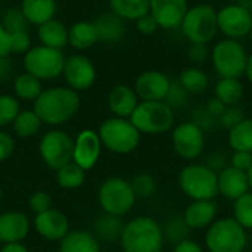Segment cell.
I'll list each match as a JSON object with an SVG mask.
<instances>
[{"mask_svg":"<svg viewBox=\"0 0 252 252\" xmlns=\"http://www.w3.org/2000/svg\"><path fill=\"white\" fill-rule=\"evenodd\" d=\"M248 37H250V40H251V43H252V27H251V31H250V35H248Z\"/></svg>","mask_w":252,"mask_h":252,"instance_id":"cell-60","label":"cell"},{"mask_svg":"<svg viewBox=\"0 0 252 252\" xmlns=\"http://www.w3.org/2000/svg\"><path fill=\"white\" fill-rule=\"evenodd\" d=\"M245 118V114H244V109L239 106V105H235V106H227L226 111L220 115L219 118V124L226 128V130H230L232 127H235L238 123H241L242 120Z\"/></svg>","mask_w":252,"mask_h":252,"instance_id":"cell-42","label":"cell"},{"mask_svg":"<svg viewBox=\"0 0 252 252\" xmlns=\"http://www.w3.org/2000/svg\"><path fill=\"white\" fill-rule=\"evenodd\" d=\"M12 38V53H27L31 49V37L28 31H19L10 34Z\"/></svg>","mask_w":252,"mask_h":252,"instance_id":"cell-45","label":"cell"},{"mask_svg":"<svg viewBox=\"0 0 252 252\" xmlns=\"http://www.w3.org/2000/svg\"><path fill=\"white\" fill-rule=\"evenodd\" d=\"M66 86L72 90L84 92L89 90L96 81V68L93 62L84 55H72L65 59L62 72Z\"/></svg>","mask_w":252,"mask_h":252,"instance_id":"cell-14","label":"cell"},{"mask_svg":"<svg viewBox=\"0 0 252 252\" xmlns=\"http://www.w3.org/2000/svg\"><path fill=\"white\" fill-rule=\"evenodd\" d=\"M171 80L161 71L149 69L142 72L134 83V92L142 102L165 100Z\"/></svg>","mask_w":252,"mask_h":252,"instance_id":"cell-16","label":"cell"},{"mask_svg":"<svg viewBox=\"0 0 252 252\" xmlns=\"http://www.w3.org/2000/svg\"><path fill=\"white\" fill-rule=\"evenodd\" d=\"M136 22V28H137V31L140 32V34H143V35H152V34H155L157 31H158V24H157V21H155V18L151 15V13H146V15H143L142 18H139L137 21H134Z\"/></svg>","mask_w":252,"mask_h":252,"instance_id":"cell-46","label":"cell"},{"mask_svg":"<svg viewBox=\"0 0 252 252\" xmlns=\"http://www.w3.org/2000/svg\"><path fill=\"white\" fill-rule=\"evenodd\" d=\"M93 24H94L96 32H97V38L100 41H105V43H118L126 35L124 21L121 18H118L117 15H114L112 12L99 15L93 21Z\"/></svg>","mask_w":252,"mask_h":252,"instance_id":"cell-23","label":"cell"},{"mask_svg":"<svg viewBox=\"0 0 252 252\" xmlns=\"http://www.w3.org/2000/svg\"><path fill=\"white\" fill-rule=\"evenodd\" d=\"M86 182V171L75 162H68L56 171V183L62 189H78Z\"/></svg>","mask_w":252,"mask_h":252,"instance_id":"cell-35","label":"cell"},{"mask_svg":"<svg viewBox=\"0 0 252 252\" xmlns=\"http://www.w3.org/2000/svg\"><path fill=\"white\" fill-rule=\"evenodd\" d=\"M120 245L123 252H162V226L149 216H139L124 224Z\"/></svg>","mask_w":252,"mask_h":252,"instance_id":"cell-2","label":"cell"},{"mask_svg":"<svg viewBox=\"0 0 252 252\" xmlns=\"http://www.w3.org/2000/svg\"><path fill=\"white\" fill-rule=\"evenodd\" d=\"M1 199H3V190H1V186H0V204H1Z\"/></svg>","mask_w":252,"mask_h":252,"instance_id":"cell-59","label":"cell"},{"mask_svg":"<svg viewBox=\"0 0 252 252\" xmlns=\"http://www.w3.org/2000/svg\"><path fill=\"white\" fill-rule=\"evenodd\" d=\"M41 126H43L41 120L37 117V114L32 109L19 111V114L16 115V118L12 123L15 134L22 139H30V137L35 136L40 131Z\"/></svg>","mask_w":252,"mask_h":252,"instance_id":"cell-33","label":"cell"},{"mask_svg":"<svg viewBox=\"0 0 252 252\" xmlns=\"http://www.w3.org/2000/svg\"><path fill=\"white\" fill-rule=\"evenodd\" d=\"M1 24L9 34L19 32V31H28V25H30V22L27 21L21 7L19 9L18 7L7 9L1 18Z\"/></svg>","mask_w":252,"mask_h":252,"instance_id":"cell-38","label":"cell"},{"mask_svg":"<svg viewBox=\"0 0 252 252\" xmlns=\"http://www.w3.org/2000/svg\"><path fill=\"white\" fill-rule=\"evenodd\" d=\"M130 183L137 198H151L157 192V180L148 173L136 174L130 180Z\"/></svg>","mask_w":252,"mask_h":252,"instance_id":"cell-40","label":"cell"},{"mask_svg":"<svg viewBox=\"0 0 252 252\" xmlns=\"http://www.w3.org/2000/svg\"><path fill=\"white\" fill-rule=\"evenodd\" d=\"M58 4L56 0H22L21 10L27 21L34 25H41L53 19Z\"/></svg>","mask_w":252,"mask_h":252,"instance_id":"cell-25","label":"cell"},{"mask_svg":"<svg viewBox=\"0 0 252 252\" xmlns=\"http://www.w3.org/2000/svg\"><path fill=\"white\" fill-rule=\"evenodd\" d=\"M232 217L247 230L252 232V192H247L236 201H233Z\"/></svg>","mask_w":252,"mask_h":252,"instance_id":"cell-37","label":"cell"},{"mask_svg":"<svg viewBox=\"0 0 252 252\" xmlns=\"http://www.w3.org/2000/svg\"><path fill=\"white\" fill-rule=\"evenodd\" d=\"M227 145L233 152L252 154V118H244L235 127L227 130Z\"/></svg>","mask_w":252,"mask_h":252,"instance_id":"cell-28","label":"cell"},{"mask_svg":"<svg viewBox=\"0 0 252 252\" xmlns=\"http://www.w3.org/2000/svg\"><path fill=\"white\" fill-rule=\"evenodd\" d=\"M124 224L126 223L121 220V217H117V216H111V214L103 213L96 220L94 230H96L97 236L100 239H103L105 242H117L121 238Z\"/></svg>","mask_w":252,"mask_h":252,"instance_id":"cell-32","label":"cell"},{"mask_svg":"<svg viewBox=\"0 0 252 252\" xmlns=\"http://www.w3.org/2000/svg\"><path fill=\"white\" fill-rule=\"evenodd\" d=\"M245 75H247L248 81H250V83L252 84V55H250V58H248V65H247Z\"/></svg>","mask_w":252,"mask_h":252,"instance_id":"cell-56","label":"cell"},{"mask_svg":"<svg viewBox=\"0 0 252 252\" xmlns=\"http://www.w3.org/2000/svg\"><path fill=\"white\" fill-rule=\"evenodd\" d=\"M250 233L233 219H217L204 235L207 252H245Z\"/></svg>","mask_w":252,"mask_h":252,"instance_id":"cell-4","label":"cell"},{"mask_svg":"<svg viewBox=\"0 0 252 252\" xmlns=\"http://www.w3.org/2000/svg\"><path fill=\"white\" fill-rule=\"evenodd\" d=\"M151 0H109V7L114 15L123 21H137L149 13Z\"/></svg>","mask_w":252,"mask_h":252,"instance_id":"cell-29","label":"cell"},{"mask_svg":"<svg viewBox=\"0 0 252 252\" xmlns=\"http://www.w3.org/2000/svg\"><path fill=\"white\" fill-rule=\"evenodd\" d=\"M65 55L62 50L52 49L47 46H35L31 47L24 56V68L25 72L34 75L40 81L55 80L63 72Z\"/></svg>","mask_w":252,"mask_h":252,"instance_id":"cell-10","label":"cell"},{"mask_svg":"<svg viewBox=\"0 0 252 252\" xmlns=\"http://www.w3.org/2000/svg\"><path fill=\"white\" fill-rule=\"evenodd\" d=\"M12 53V38L0 21V58L9 56Z\"/></svg>","mask_w":252,"mask_h":252,"instance_id":"cell-52","label":"cell"},{"mask_svg":"<svg viewBox=\"0 0 252 252\" xmlns=\"http://www.w3.org/2000/svg\"><path fill=\"white\" fill-rule=\"evenodd\" d=\"M59 252H100L97 238L87 230H69L59 242Z\"/></svg>","mask_w":252,"mask_h":252,"instance_id":"cell-24","label":"cell"},{"mask_svg":"<svg viewBox=\"0 0 252 252\" xmlns=\"http://www.w3.org/2000/svg\"><path fill=\"white\" fill-rule=\"evenodd\" d=\"M177 185L190 201H216L219 174L204 162H188L179 173Z\"/></svg>","mask_w":252,"mask_h":252,"instance_id":"cell-3","label":"cell"},{"mask_svg":"<svg viewBox=\"0 0 252 252\" xmlns=\"http://www.w3.org/2000/svg\"><path fill=\"white\" fill-rule=\"evenodd\" d=\"M139 102L140 99L137 97L134 89L127 84L115 86L108 96L109 111L114 114V117H120V118H130Z\"/></svg>","mask_w":252,"mask_h":252,"instance_id":"cell-22","label":"cell"},{"mask_svg":"<svg viewBox=\"0 0 252 252\" xmlns=\"http://www.w3.org/2000/svg\"><path fill=\"white\" fill-rule=\"evenodd\" d=\"M219 216L216 201H190L183 213V220L190 230H207Z\"/></svg>","mask_w":252,"mask_h":252,"instance_id":"cell-20","label":"cell"},{"mask_svg":"<svg viewBox=\"0 0 252 252\" xmlns=\"http://www.w3.org/2000/svg\"><path fill=\"white\" fill-rule=\"evenodd\" d=\"M31 229L30 219L22 211H6L0 214V244L22 242Z\"/></svg>","mask_w":252,"mask_h":252,"instance_id":"cell-19","label":"cell"},{"mask_svg":"<svg viewBox=\"0 0 252 252\" xmlns=\"http://www.w3.org/2000/svg\"><path fill=\"white\" fill-rule=\"evenodd\" d=\"M247 192H250V185L245 171L229 165L219 173V196L236 201Z\"/></svg>","mask_w":252,"mask_h":252,"instance_id":"cell-21","label":"cell"},{"mask_svg":"<svg viewBox=\"0 0 252 252\" xmlns=\"http://www.w3.org/2000/svg\"><path fill=\"white\" fill-rule=\"evenodd\" d=\"M32 224L35 232L49 242H61L69 233L68 217L56 208L35 214Z\"/></svg>","mask_w":252,"mask_h":252,"instance_id":"cell-17","label":"cell"},{"mask_svg":"<svg viewBox=\"0 0 252 252\" xmlns=\"http://www.w3.org/2000/svg\"><path fill=\"white\" fill-rule=\"evenodd\" d=\"M180 28L190 44H208L219 32L217 10L208 3L195 4L188 9Z\"/></svg>","mask_w":252,"mask_h":252,"instance_id":"cell-7","label":"cell"},{"mask_svg":"<svg viewBox=\"0 0 252 252\" xmlns=\"http://www.w3.org/2000/svg\"><path fill=\"white\" fill-rule=\"evenodd\" d=\"M28 207L34 214H40L52 208V198L47 192L44 190H35L31 193L28 199Z\"/></svg>","mask_w":252,"mask_h":252,"instance_id":"cell-43","label":"cell"},{"mask_svg":"<svg viewBox=\"0 0 252 252\" xmlns=\"http://www.w3.org/2000/svg\"><path fill=\"white\" fill-rule=\"evenodd\" d=\"M189 9L188 0H151L149 13L162 30H177Z\"/></svg>","mask_w":252,"mask_h":252,"instance_id":"cell-18","label":"cell"},{"mask_svg":"<svg viewBox=\"0 0 252 252\" xmlns=\"http://www.w3.org/2000/svg\"><path fill=\"white\" fill-rule=\"evenodd\" d=\"M250 55L239 40H220L211 50V63L220 78H241L245 75Z\"/></svg>","mask_w":252,"mask_h":252,"instance_id":"cell-9","label":"cell"},{"mask_svg":"<svg viewBox=\"0 0 252 252\" xmlns=\"http://www.w3.org/2000/svg\"><path fill=\"white\" fill-rule=\"evenodd\" d=\"M0 252H30L28 248L22 242H13V244H4Z\"/></svg>","mask_w":252,"mask_h":252,"instance_id":"cell-55","label":"cell"},{"mask_svg":"<svg viewBox=\"0 0 252 252\" xmlns=\"http://www.w3.org/2000/svg\"><path fill=\"white\" fill-rule=\"evenodd\" d=\"M167 105L171 106V109L176 112L177 109H183L189 103V93L179 84V81H171L168 94L165 97Z\"/></svg>","mask_w":252,"mask_h":252,"instance_id":"cell-41","label":"cell"},{"mask_svg":"<svg viewBox=\"0 0 252 252\" xmlns=\"http://www.w3.org/2000/svg\"><path fill=\"white\" fill-rule=\"evenodd\" d=\"M252 164V154L251 152H232L230 158H229V165L241 170V171H247Z\"/></svg>","mask_w":252,"mask_h":252,"instance_id":"cell-48","label":"cell"},{"mask_svg":"<svg viewBox=\"0 0 252 252\" xmlns=\"http://www.w3.org/2000/svg\"><path fill=\"white\" fill-rule=\"evenodd\" d=\"M247 173V179H248V185H250V190L252 192V164L251 167L245 171Z\"/></svg>","mask_w":252,"mask_h":252,"instance_id":"cell-57","label":"cell"},{"mask_svg":"<svg viewBox=\"0 0 252 252\" xmlns=\"http://www.w3.org/2000/svg\"><path fill=\"white\" fill-rule=\"evenodd\" d=\"M171 252H205V250L202 248V245L193 239H185L182 242H179L177 245L173 247Z\"/></svg>","mask_w":252,"mask_h":252,"instance_id":"cell-51","label":"cell"},{"mask_svg":"<svg viewBox=\"0 0 252 252\" xmlns=\"http://www.w3.org/2000/svg\"><path fill=\"white\" fill-rule=\"evenodd\" d=\"M179 84L189 93V94H202L207 92L210 86V78L205 71L196 66L185 68L179 74Z\"/></svg>","mask_w":252,"mask_h":252,"instance_id":"cell-31","label":"cell"},{"mask_svg":"<svg viewBox=\"0 0 252 252\" xmlns=\"http://www.w3.org/2000/svg\"><path fill=\"white\" fill-rule=\"evenodd\" d=\"M13 92L18 99L34 102L43 92L41 81L28 72H22L13 80Z\"/></svg>","mask_w":252,"mask_h":252,"instance_id":"cell-34","label":"cell"},{"mask_svg":"<svg viewBox=\"0 0 252 252\" xmlns=\"http://www.w3.org/2000/svg\"><path fill=\"white\" fill-rule=\"evenodd\" d=\"M136 193L131 188L130 180L124 177H109L106 179L97 192V201L103 213L124 217L136 205Z\"/></svg>","mask_w":252,"mask_h":252,"instance_id":"cell-8","label":"cell"},{"mask_svg":"<svg viewBox=\"0 0 252 252\" xmlns=\"http://www.w3.org/2000/svg\"><path fill=\"white\" fill-rule=\"evenodd\" d=\"M21 111L19 100L12 94H0V127H6L13 123Z\"/></svg>","mask_w":252,"mask_h":252,"instance_id":"cell-39","label":"cell"},{"mask_svg":"<svg viewBox=\"0 0 252 252\" xmlns=\"http://www.w3.org/2000/svg\"><path fill=\"white\" fill-rule=\"evenodd\" d=\"M248 248H252V235L248 236Z\"/></svg>","mask_w":252,"mask_h":252,"instance_id":"cell-58","label":"cell"},{"mask_svg":"<svg viewBox=\"0 0 252 252\" xmlns=\"http://www.w3.org/2000/svg\"><path fill=\"white\" fill-rule=\"evenodd\" d=\"M80 109V96L68 86L46 89L34 100L32 111L43 124L56 127L71 121Z\"/></svg>","mask_w":252,"mask_h":252,"instance_id":"cell-1","label":"cell"},{"mask_svg":"<svg viewBox=\"0 0 252 252\" xmlns=\"http://www.w3.org/2000/svg\"><path fill=\"white\" fill-rule=\"evenodd\" d=\"M100 143L109 152L117 155H128L134 152L142 140L140 131L128 118H106L97 130Z\"/></svg>","mask_w":252,"mask_h":252,"instance_id":"cell-5","label":"cell"},{"mask_svg":"<svg viewBox=\"0 0 252 252\" xmlns=\"http://www.w3.org/2000/svg\"><path fill=\"white\" fill-rule=\"evenodd\" d=\"M226 105L223 103V102H220L217 97H213V99H210L208 100V103H207V106H205V109L214 117V118H217V121H219V118H220V115L226 111Z\"/></svg>","mask_w":252,"mask_h":252,"instance_id":"cell-53","label":"cell"},{"mask_svg":"<svg viewBox=\"0 0 252 252\" xmlns=\"http://www.w3.org/2000/svg\"><path fill=\"white\" fill-rule=\"evenodd\" d=\"M245 93L244 84L239 78H220L214 87V97L223 102L226 106L239 105Z\"/></svg>","mask_w":252,"mask_h":252,"instance_id":"cell-30","label":"cell"},{"mask_svg":"<svg viewBox=\"0 0 252 252\" xmlns=\"http://www.w3.org/2000/svg\"><path fill=\"white\" fill-rule=\"evenodd\" d=\"M229 155H226L223 151H216V152H210L204 161L205 165H208L211 170H214L217 174L224 170L226 167H229Z\"/></svg>","mask_w":252,"mask_h":252,"instance_id":"cell-44","label":"cell"},{"mask_svg":"<svg viewBox=\"0 0 252 252\" xmlns=\"http://www.w3.org/2000/svg\"><path fill=\"white\" fill-rule=\"evenodd\" d=\"M102 148L103 146L100 143L97 131L92 128H84L74 139L72 162H75L84 171H89L97 164Z\"/></svg>","mask_w":252,"mask_h":252,"instance_id":"cell-15","label":"cell"},{"mask_svg":"<svg viewBox=\"0 0 252 252\" xmlns=\"http://www.w3.org/2000/svg\"><path fill=\"white\" fill-rule=\"evenodd\" d=\"M99 41L94 24L90 21H78L68 28V43L77 50H86Z\"/></svg>","mask_w":252,"mask_h":252,"instance_id":"cell-27","label":"cell"},{"mask_svg":"<svg viewBox=\"0 0 252 252\" xmlns=\"http://www.w3.org/2000/svg\"><path fill=\"white\" fill-rule=\"evenodd\" d=\"M38 40L43 46L62 50L68 44V28L53 18L38 25Z\"/></svg>","mask_w":252,"mask_h":252,"instance_id":"cell-26","label":"cell"},{"mask_svg":"<svg viewBox=\"0 0 252 252\" xmlns=\"http://www.w3.org/2000/svg\"><path fill=\"white\" fill-rule=\"evenodd\" d=\"M13 71V65L10 62V59L7 56L0 58V83H4L9 80V77L12 75Z\"/></svg>","mask_w":252,"mask_h":252,"instance_id":"cell-54","label":"cell"},{"mask_svg":"<svg viewBox=\"0 0 252 252\" xmlns=\"http://www.w3.org/2000/svg\"><path fill=\"white\" fill-rule=\"evenodd\" d=\"M190 229L188 227V224L185 223L182 216H176L171 217L164 226H162V235H164V242L165 244H171L173 247L177 245L179 242L189 239L190 235Z\"/></svg>","mask_w":252,"mask_h":252,"instance_id":"cell-36","label":"cell"},{"mask_svg":"<svg viewBox=\"0 0 252 252\" xmlns=\"http://www.w3.org/2000/svg\"><path fill=\"white\" fill-rule=\"evenodd\" d=\"M190 121H193L195 124H198L204 131H208L216 124H219L217 118H214L205 108L204 109H198L196 112H193V120H190Z\"/></svg>","mask_w":252,"mask_h":252,"instance_id":"cell-47","label":"cell"},{"mask_svg":"<svg viewBox=\"0 0 252 252\" xmlns=\"http://www.w3.org/2000/svg\"><path fill=\"white\" fill-rule=\"evenodd\" d=\"M171 146L179 158L186 162H195L205 152L207 134L193 121H183L171 130Z\"/></svg>","mask_w":252,"mask_h":252,"instance_id":"cell-11","label":"cell"},{"mask_svg":"<svg viewBox=\"0 0 252 252\" xmlns=\"http://www.w3.org/2000/svg\"><path fill=\"white\" fill-rule=\"evenodd\" d=\"M72 151L74 139L59 128L46 131L38 142L40 158L50 170L55 171L72 161Z\"/></svg>","mask_w":252,"mask_h":252,"instance_id":"cell-12","label":"cell"},{"mask_svg":"<svg viewBox=\"0 0 252 252\" xmlns=\"http://www.w3.org/2000/svg\"><path fill=\"white\" fill-rule=\"evenodd\" d=\"M219 31L232 40L250 35L252 27V12L244 4H227L217 10Z\"/></svg>","mask_w":252,"mask_h":252,"instance_id":"cell-13","label":"cell"},{"mask_svg":"<svg viewBox=\"0 0 252 252\" xmlns=\"http://www.w3.org/2000/svg\"><path fill=\"white\" fill-rule=\"evenodd\" d=\"M13 151H15L13 137L6 131H0V164L7 161L12 157Z\"/></svg>","mask_w":252,"mask_h":252,"instance_id":"cell-49","label":"cell"},{"mask_svg":"<svg viewBox=\"0 0 252 252\" xmlns=\"http://www.w3.org/2000/svg\"><path fill=\"white\" fill-rule=\"evenodd\" d=\"M140 134L158 136L173 130L176 123V112L165 100L139 102L134 112L128 118Z\"/></svg>","mask_w":252,"mask_h":252,"instance_id":"cell-6","label":"cell"},{"mask_svg":"<svg viewBox=\"0 0 252 252\" xmlns=\"http://www.w3.org/2000/svg\"><path fill=\"white\" fill-rule=\"evenodd\" d=\"M189 59L193 63H202L207 56H208V50H207V44H192L189 47Z\"/></svg>","mask_w":252,"mask_h":252,"instance_id":"cell-50","label":"cell"}]
</instances>
